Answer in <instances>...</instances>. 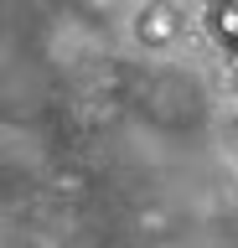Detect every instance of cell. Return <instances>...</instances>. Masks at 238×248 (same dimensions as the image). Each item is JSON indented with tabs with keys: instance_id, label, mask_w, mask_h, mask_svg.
Masks as SVG:
<instances>
[{
	"instance_id": "6da1fadb",
	"label": "cell",
	"mask_w": 238,
	"mask_h": 248,
	"mask_svg": "<svg viewBox=\"0 0 238 248\" xmlns=\"http://www.w3.org/2000/svg\"><path fill=\"white\" fill-rule=\"evenodd\" d=\"M135 31H140V42L166 46V42H176V31H181V16H176V5H166V0H150V5L140 11V21H135Z\"/></svg>"
},
{
	"instance_id": "7a4b0ae2",
	"label": "cell",
	"mask_w": 238,
	"mask_h": 248,
	"mask_svg": "<svg viewBox=\"0 0 238 248\" xmlns=\"http://www.w3.org/2000/svg\"><path fill=\"white\" fill-rule=\"evenodd\" d=\"M207 26H212V36H218L228 52H233V46H238V0H212Z\"/></svg>"
},
{
	"instance_id": "3957f363",
	"label": "cell",
	"mask_w": 238,
	"mask_h": 248,
	"mask_svg": "<svg viewBox=\"0 0 238 248\" xmlns=\"http://www.w3.org/2000/svg\"><path fill=\"white\" fill-rule=\"evenodd\" d=\"M233 140H238V119H233Z\"/></svg>"
}]
</instances>
